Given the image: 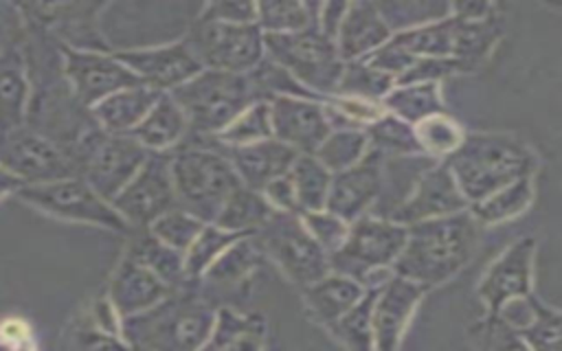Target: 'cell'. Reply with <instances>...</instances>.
<instances>
[{
    "label": "cell",
    "instance_id": "ba28073f",
    "mask_svg": "<svg viewBox=\"0 0 562 351\" xmlns=\"http://www.w3.org/2000/svg\"><path fill=\"white\" fill-rule=\"evenodd\" d=\"M145 149L130 134H108L101 127H94L75 149L72 160L79 169V176L112 204V200L132 182L149 158Z\"/></svg>",
    "mask_w": 562,
    "mask_h": 351
},
{
    "label": "cell",
    "instance_id": "f1b7e54d",
    "mask_svg": "<svg viewBox=\"0 0 562 351\" xmlns=\"http://www.w3.org/2000/svg\"><path fill=\"white\" fill-rule=\"evenodd\" d=\"M382 105L386 112L400 116L402 121L411 123L413 127L422 121L446 114L443 99L439 92V83H408V86H395L384 99Z\"/></svg>",
    "mask_w": 562,
    "mask_h": 351
},
{
    "label": "cell",
    "instance_id": "4dcf8cb0",
    "mask_svg": "<svg viewBox=\"0 0 562 351\" xmlns=\"http://www.w3.org/2000/svg\"><path fill=\"white\" fill-rule=\"evenodd\" d=\"M299 213L323 211L327 206L334 173L312 154H301L290 169Z\"/></svg>",
    "mask_w": 562,
    "mask_h": 351
},
{
    "label": "cell",
    "instance_id": "11a10c76",
    "mask_svg": "<svg viewBox=\"0 0 562 351\" xmlns=\"http://www.w3.org/2000/svg\"><path fill=\"white\" fill-rule=\"evenodd\" d=\"M136 351H140V349H136Z\"/></svg>",
    "mask_w": 562,
    "mask_h": 351
},
{
    "label": "cell",
    "instance_id": "277c9868",
    "mask_svg": "<svg viewBox=\"0 0 562 351\" xmlns=\"http://www.w3.org/2000/svg\"><path fill=\"white\" fill-rule=\"evenodd\" d=\"M125 331L140 351H200L213 333V312L193 294L167 296L154 309L125 318Z\"/></svg>",
    "mask_w": 562,
    "mask_h": 351
},
{
    "label": "cell",
    "instance_id": "83f0119b",
    "mask_svg": "<svg viewBox=\"0 0 562 351\" xmlns=\"http://www.w3.org/2000/svg\"><path fill=\"white\" fill-rule=\"evenodd\" d=\"M367 287L351 276L329 272L321 281L305 287V303L312 314L327 327L342 318L362 296Z\"/></svg>",
    "mask_w": 562,
    "mask_h": 351
},
{
    "label": "cell",
    "instance_id": "603a6c76",
    "mask_svg": "<svg viewBox=\"0 0 562 351\" xmlns=\"http://www.w3.org/2000/svg\"><path fill=\"white\" fill-rule=\"evenodd\" d=\"M393 37L391 26L382 18L375 2H351L340 24L336 46L340 59L360 61L382 48Z\"/></svg>",
    "mask_w": 562,
    "mask_h": 351
},
{
    "label": "cell",
    "instance_id": "c3c4849f",
    "mask_svg": "<svg viewBox=\"0 0 562 351\" xmlns=\"http://www.w3.org/2000/svg\"><path fill=\"white\" fill-rule=\"evenodd\" d=\"M72 351H127L123 342H119L108 331L97 329H79L72 336Z\"/></svg>",
    "mask_w": 562,
    "mask_h": 351
},
{
    "label": "cell",
    "instance_id": "7402d4cb",
    "mask_svg": "<svg viewBox=\"0 0 562 351\" xmlns=\"http://www.w3.org/2000/svg\"><path fill=\"white\" fill-rule=\"evenodd\" d=\"M169 285L143 263L127 257L112 281L110 301L121 318L145 314L169 296Z\"/></svg>",
    "mask_w": 562,
    "mask_h": 351
},
{
    "label": "cell",
    "instance_id": "2e32d148",
    "mask_svg": "<svg viewBox=\"0 0 562 351\" xmlns=\"http://www.w3.org/2000/svg\"><path fill=\"white\" fill-rule=\"evenodd\" d=\"M272 136L299 154H316L331 132L325 105L316 99L277 94L270 101Z\"/></svg>",
    "mask_w": 562,
    "mask_h": 351
},
{
    "label": "cell",
    "instance_id": "5b68a950",
    "mask_svg": "<svg viewBox=\"0 0 562 351\" xmlns=\"http://www.w3.org/2000/svg\"><path fill=\"white\" fill-rule=\"evenodd\" d=\"M171 178L178 208L211 224H215L233 191L241 186L228 158L200 145H187L171 154Z\"/></svg>",
    "mask_w": 562,
    "mask_h": 351
},
{
    "label": "cell",
    "instance_id": "1f68e13d",
    "mask_svg": "<svg viewBox=\"0 0 562 351\" xmlns=\"http://www.w3.org/2000/svg\"><path fill=\"white\" fill-rule=\"evenodd\" d=\"M531 197H533V180L531 176H527L503 186L490 197L472 204L468 211L479 224H501L527 211V206L531 204Z\"/></svg>",
    "mask_w": 562,
    "mask_h": 351
},
{
    "label": "cell",
    "instance_id": "ac0fdd59",
    "mask_svg": "<svg viewBox=\"0 0 562 351\" xmlns=\"http://www.w3.org/2000/svg\"><path fill=\"white\" fill-rule=\"evenodd\" d=\"M382 169L384 154L369 149L360 162L334 173L325 208L349 224L369 215L382 193Z\"/></svg>",
    "mask_w": 562,
    "mask_h": 351
},
{
    "label": "cell",
    "instance_id": "7c38bea8",
    "mask_svg": "<svg viewBox=\"0 0 562 351\" xmlns=\"http://www.w3.org/2000/svg\"><path fill=\"white\" fill-rule=\"evenodd\" d=\"M18 197L64 219L99 224L110 230H127V222L83 178H66L46 184H24Z\"/></svg>",
    "mask_w": 562,
    "mask_h": 351
},
{
    "label": "cell",
    "instance_id": "f907efd6",
    "mask_svg": "<svg viewBox=\"0 0 562 351\" xmlns=\"http://www.w3.org/2000/svg\"><path fill=\"white\" fill-rule=\"evenodd\" d=\"M0 336L4 342L15 347V344H22L29 340V327L18 318H9L0 325Z\"/></svg>",
    "mask_w": 562,
    "mask_h": 351
},
{
    "label": "cell",
    "instance_id": "f6af8a7d",
    "mask_svg": "<svg viewBox=\"0 0 562 351\" xmlns=\"http://www.w3.org/2000/svg\"><path fill=\"white\" fill-rule=\"evenodd\" d=\"M200 15L206 20H217L228 24H257V4L235 2V0L213 2V4H204Z\"/></svg>",
    "mask_w": 562,
    "mask_h": 351
},
{
    "label": "cell",
    "instance_id": "d4e9b609",
    "mask_svg": "<svg viewBox=\"0 0 562 351\" xmlns=\"http://www.w3.org/2000/svg\"><path fill=\"white\" fill-rule=\"evenodd\" d=\"M162 94L165 92L151 90L147 86H136L110 94L108 99L92 105L90 112L103 132L132 134Z\"/></svg>",
    "mask_w": 562,
    "mask_h": 351
},
{
    "label": "cell",
    "instance_id": "7dc6e473",
    "mask_svg": "<svg viewBox=\"0 0 562 351\" xmlns=\"http://www.w3.org/2000/svg\"><path fill=\"white\" fill-rule=\"evenodd\" d=\"M263 197L270 202V206L274 211H283V213H299V204H296V193H294V184L290 178V171L277 180H272L263 191ZM301 215V213H299Z\"/></svg>",
    "mask_w": 562,
    "mask_h": 351
},
{
    "label": "cell",
    "instance_id": "74e56055",
    "mask_svg": "<svg viewBox=\"0 0 562 351\" xmlns=\"http://www.w3.org/2000/svg\"><path fill=\"white\" fill-rule=\"evenodd\" d=\"M395 88V77L369 66L364 59L360 61H347L336 94L342 97H356L364 101H378Z\"/></svg>",
    "mask_w": 562,
    "mask_h": 351
},
{
    "label": "cell",
    "instance_id": "6da1fadb",
    "mask_svg": "<svg viewBox=\"0 0 562 351\" xmlns=\"http://www.w3.org/2000/svg\"><path fill=\"white\" fill-rule=\"evenodd\" d=\"M479 226L470 211L408 226V237L393 265V274L424 287L450 281L470 261Z\"/></svg>",
    "mask_w": 562,
    "mask_h": 351
},
{
    "label": "cell",
    "instance_id": "4fadbf2b",
    "mask_svg": "<svg viewBox=\"0 0 562 351\" xmlns=\"http://www.w3.org/2000/svg\"><path fill=\"white\" fill-rule=\"evenodd\" d=\"M112 206L127 224L138 228L151 226L158 217L178 208L171 178V154L151 151L132 182L112 200Z\"/></svg>",
    "mask_w": 562,
    "mask_h": 351
},
{
    "label": "cell",
    "instance_id": "816d5d0a",
    "mask_svg": "<svg viewBox=\"0 0 562 351\" xmlns=\"http://www.w3.org/2000/svg\"><path fill=\"white\" fill-rule=\"evenodd\" d=\"M2 9V7H0ZM13 29V22L7 18V15H2L0 13V53H2V48L7 50L9 46H7V42H9V37H7V33Z\"/></svg>",
    "mask_w": 562,
    "mask_h": 351
},
{
    "label": "cell",
    "instance_id": "ab89813d",
    "mask_svg": "<svg viewBox=\"0 0 562 351\" xmlns=\"http://www.w3.org/2000/svg\"><path fill=\"white\" fill-rule=\"evenodd\" d=\"M248 237V235H239V233H231L224 230L215 224L204 226V230L198 235V239L191 244V248L184 252V270L187 276H200L204 274L217 259L220 254L235 244L237 239Z\"/></svg>",
    "mask_w": 562,
    "mask_h": 351
},
{
    "label": "cell",
    "instance_id": "60d3db41",
    "mask_svg": "<svg viewBox=\"0 0 562 351\" xmlns=\"http://www.w3.org/2000/svg\"><path fill=\"white\" fill-rule=\"evenodd\" d=\"M259 252H261V248L257 246L255 239L241 237V239H237L235 244H231V246L220 254V259L204 272V276H206L209 281L222 283V285L237 283V281H241V279L257 265Z\"/></svg>",
    "mask_w": 562,
    "mask_h": 351
},
{
    "label": "cell",
    "instance_id": "8fae6325",
    "mask_svg": "<svg viewBox=\"0 0 562 351\" xmlns=\"http://www.w3.org/2000/svg\"><path fill=\"white\" fill-rule=\"evenodd\" d=\"M0 167L26 184H46L79 176L72 158L29 125L0 134Z\"/></svg>",
    "mask_w": 562,
    "mask_h": 351
},
{
    "label": "cell",
    "instance_id": "3957f363",
    "mask_svg": "<svg viewBox=\"0 0 562 351\" xmlns=\"http://www.w3.org/2000/svg\"><path fill=\"white\" fill-rule=\"evenodd\" d=\"M169 94L182 107L193 138L217 136L252 103L266 101L252 70L224 72L204 68Z\"/></svg>",
    "mask_w": 562,
    "mask_h": 351
},
{
    "label": "cell",
    "instance_id": "681fc988",
    "mask_svg": "<svg viewBox=\"0 0 562 351\" xmlns=\"http://www.w3.org/2000/svg\"><path fill=\"white\" fill-rule=\"evenodd\" d=\"M347 9H349V2H325L318 9V29L334 42L338 37V31L347 15Z\"/></svg>",
    "mask_w": 562,
    "mask_h": 351
},
{
    "label": "cell",
    "instance_id": "9c48e42d",
    "mask_svg": "<svg viewBox=\"0 0 562 351\" xmlns=\"http://www.w3.org/2000/svg\"><path fill=\"white\" fill-rule=\"evenodd\" d=\"M184 44L206 70L250 72L266 59L259 24H228L198 15L184 35Z\"/></svg>",
    "mask_w": 562,
    "mask_h": 351
},
{
    "label": "cell",
    "instance_id": "d6a6232c",
    "mask_svg": "<svg viewBox=\"0 0 562 351\" xmlns=\"http://www.w3.org/2000/svg\"><path fill=\"white\" fill-rule=\"evenodd\" d=\"M369 145L371 149H378L386 158H397V156H426L417 132L411 123L402 121L400 116L386 112L382 114L375 123H371L367 129Z\"/></svg>",
    "mask_w": 562,
    "mask_h": 351
},
{
    "label": "cell",
    "instance_id": "ee69618b",
    "mask_svg": "<svg viewBox=\"0 0 562 351\" xmlns=\"http://www.w3.org/2000/svg\"><path fill=\"white\" fill-rule=\"evenodd\" d=\"M301 219H303L305 228L310 230V235L321 244V248L327 254H334L345 244V239L349 235V226H351L349 222L329 213L327 208L301 213Z\"/></svg>",
    "mask_w": 562,
    "mask_h": 351
},
{
    "label": "cell",
    "instance_id": "30bf717a",
    "mask_svg": "<svg viewBox=\"0 0 562 351\" xmlns=\"http://www.w3.org/2000/svg\"><path fill=\"white\" fill-rule=\"evenodd\" d=\"M255 241L296 285L307 287L331 272L329 254L310 235L299 213L274 211Z\"/></svg>",
    "mask_w": 562,
    "mask_h": 351
},
{
    "label": "cell",
    "instance_id": "ffe728a7",
    "mask_svg": "<svg viewBox=\"0 0 562 351\" xmlns=\"http://www.w3.org/2000/svg\"><path fill=\"white\" fill-rule=\"evenodd\" d=\"M428 287L393 274L378 292L371 314L373 351H397L417 303Z\"/></svg>",
    "mask_w": 562,
    "mask_h": 351
},
{
    "label": "cell",
    "instance_id": "836d02e7",
    "mask_svg": "<svg viewBox=\"0 0 562 351\" xmlns=\"http://www.w3.org/2000/svg\"><path fill=\"white\" fill-rule=\"evenodd\" d=\"M127 257H132L134 261L143 263L145 268H149L154 274H158L169 287L171 285H182V281L187 279V270H184V254L169 248L167 244H162L160 239H156L151 233L143 235L134 241V246L130 248Z\"/></svg>",
    "mask_w": 562,
    "mask_h": 351
},
{
    "label": "cell",
    "instance_id": "d590c367",
    "mask_svg": "<svg viewBox=\"0 0 562 351\" xmlns=\"http://www.w3.org/2000/svg\"><path fill=\"white\" fill-rule=\"evenodd\" d=\"M369 149L371 145L364 129H331L314 156L331 173H338L360 162Z\"/></svg>",
    "mask_w": 562,
    "mask_h": 351
},
{
    "label": "cell",
    "instance_id": "7a4b0ae2",
    "mask_svg": "<svg viewBox=\"0 0 562 351\" xmlns=\"http://www.w3.org/2000/svg\"><path fill=\"white\" fill-rule=\"evenodd\" d=\"M468 204H476L503 186L531 176L536 156L507 134H468L461 147L443 160Z\"/></svg>",
    "mask_w": 562,
    "mask_h": 351
},
{
    "label": "cell",
    "instance_id": "b9f144b4",
    "mask_svg": "<svg viewBox=\"0 0 562 351\" xmlns=\"http://www.w3.org/2000/svg\"><path fill=\"white\" fill-rule=\"evenodd\" d=\"M415 132L424 154L435 160L452 156L465 138L457 121H452L448 114H437L422 121L419 125H415Z\"/></svg>",
    "mask_w": 562,
    "mask_h": 351
},
{
    "label": "cell",
    "instance_id": "484cf974",
    "mask_svg": "<svg viewBox=\"0 0 562 351\" xmlns=\"http://www.w3.org/2000/svg\"><path fill=\"white\" fill-rule=\"evenodd\" d=\"M29 112V66L15 50L0 53V134L24 125Z\"/></svg>",
    "mask_w": 562,
    "mask_h": 351
},
{
    "label": "cell",
    "instance_id": "52a82bcc",
    "mask_svg": "<svg viewBox=\"0 0 562 351\" xmlns=\"http://www.w3.org/2000/svg\"><path fill=\"white\" fill-rule=\"evenodd\" d=\"M266 55L285 68L310 92L336 94L345 61L338 46L318 24L296 33H263Z\"/></svg>",
    "mask_w": 562,
    "mask_h": 351
},
{
    "label": "cell",
    "instance_id": "e575fe53",
    "mask_svg": "<svg viewBox=\"0 0 562 351\" xmlns=\"http://www.w3.org/2000/svg\"><path fill=\"white\" fill-rule=\"evenodd\" d=\"M382 285L378 287H367L364 296L329 329L334 336L347 347V351H373V327H371V314H373V303Z\"/></svg>",
    "mask_w": 562,
    "mask_h": 351
},
{
    "label": "cell",
    "instance_id": "5bb4252c",
    "mask_svg": "<svg viewBox=\"0 0 562 351\" xmlns=\"http://www.w3.org/2000/svg\"><path fill=\"white\" fill-rule=\"evenodd\" d=\"M64 53V77L75 97L92 107L114 92L143 86L140 79L114 55L59 46Z\"/></svg>",
    "mask_w": 562,
    "mask_h": 351
},
{
    "label": "cell",
    "instance_id": "d6986e66",
    "mask_svg": "<svg viewBox=\"0 0 562 351\" xmlns=\"http://www.w3.org/2000/svg\"><path fill=\"white\" fill-rule=\"evenodd\" d=\"M536 241L522 237L514 241L485 272L479 296L492 316L501 314L509 303L525 301L531 292V268H533Z\"/></svg>",
    "mask_w": 562,
    "mask_h": 351
},
{
    "label": "cell",
    "instance_id": "44dd1931",
    "mask_svg": "<svg viewBox=\"0 0 562 351\" xmlns=\"http://www.w3.org/2000/svg\"><path fill=\"white\" fill-rule=\"evenodd\" d=\"M198 145V143H189ZM200 147H209L220 151L228 162L233 165L235 173L239 176L244 186H250L255 191H263L272 180L285 176L296 158L301 156L292 147L283 145L277 138H268L255 145H244V147H226L217 143H204Z\"/></svg>",
    "mask_w": 562,
    "mask_h": 351
},
{
    "label": "cell",
    "instance_id": "4316f807",
    "mask_svg": "<svg viewBox=\"0 0 562 351\" xmlns=\"http://www.w3.org/2000/svg\"><path fill=\"white\" fill-rule=\"evenodd\" d=\"M130 136L149 151H165L184 143L189 136V121L173 97L165 92Z\"/></svg>",
    "mask_w": 562,
    "mask_h": 351
},
{
    "label": "cell",
    "instance_id": "f5cc1de1",
    "mask_svg": "<svg viewBox=\"0 0 562 351\" xmlns=\"http://www.w3.org/2000/svg\"><path fill=\"white\" fill-rule=\"evenodd\" d=\"M11 351H35V349H33V347H29L26 342H22V344H15Z\"/></svg>",
    "mask_w": 562,
    "mask_h": 351
},
{
    "label": "cell",
    "instance_id": "cb8c5ba5",
    "mask_svg": "<svg viewBox=\"0 0 562 351\" xmlns=\"http://www.w3.org/2000/svg\"><path fill=\"white\" fill-rule=\"evenodd\" d=\"M33 9L40 11L42 24H50L59 37L64 39V46L77 48V50H97L103 53L108 48V42L103 39V33L97 29L94 13L99 7L94 4H35Z\"/></svg>",
    "mask_w": 562,
    "mask_h": 351
},
{
    "label": "cell",
    "instance_id": "f35d334b",
    "mask_svg": "<svg viewBox=\"0 0 562 351\" xmlns=\"http://www.w3.org/2000/svg\"><path fill=\"white\" fill-rule=\"evenodd\" d=\"M226 147H244L255 145L272 136V121H270V103L257 101L248 110H244L224 132L213 136Z\"/></svg>",
    "mask_w": 562,
    "mask_h": 351
},
{
    "label": "cell",
    "instance_id": "8d00e7d4",
    "mask_svg": "<svg viewBox=\"0 0 562 351\" xmlns=\"http://www.w3.org/2000/svg\"><path fill=\"white\" fill-rule=\"evenodd\" d=\"M257 24L263 33H296L318 24V11L314 13L312 4L292 0L257 2Z\"/></svg>",
    "mask_w": 562,
    "mask_h": 351
},
{
    "label": "cell",
    "instance_id": "9a60e30c",
    "mask_svg": "<svg viewBox=\"0 0 562 351\" xmlns=\"http://www.w3.org/2000/svg\"><path fill=\"white\" fill-rule=\"evenodd\" d=\"M112 55L127 66L143 86L158 92H171L204 70L184 39L151 48L116 50Z\"/></svg>",
    "mask_w": 562,
    "mask_h": 351
},
{
    "label": "cell",
    "instance_id": "f546056e",
    "mask_svg": "<svg viewBox=\"0 0 562 351\" xmlns=\"http://www.w3.org/2000/svg\"><path fill=\"white\" fill-rule=\"evenodd\" d=\"M272 213L274 208L270 206V202L263 197L261 191H255L241 184L226 200L220 217L215 219V226L231 233L250 235V233H257L272 217Z\"/></svg>",
    "mask_w": 562,
    "mask_h": 351
},
{
    "label": "cell",
    "instance_id": "db71d44e",
    "mask_svg": "<svg viewBox=\"0 0 562 351\" xmlns=\"http://www.w3.org/2000/svg\"><path fill=\"white\" fill-rule=\"evenodd\" d=\"M0 351H11V347H0Z\"/></svg>",
    "mask_w": 562,
    "mask_h": 351
},
{
    "label": "cell",
    "instance_id": "7bdbcfd3",
    "mask_svg": "<svg viewBox=\"0 0 562 351\" xmlns=\"http://www.w3.org/2000/svg\"><path fill=\"white\" fill-rule=\"evenodd\" d=\"M204 226L206 224L195 215L182 208H173L151 224V235L162 244H167L169 248L184 254L191 248V244L198 239V235L204 230Z\"/></svg>",
    "mask_w": 562,
    "mask_h": 351
},
{
    "label": "cell",
    "instance_id": "bcb514c9",
    "mask_svg": "<svg viewBox=\"0 0 562 351\" xmlns=\"http://www.w3.org/2000/svg\"><path fill=\"white\" fill-rule=\"evenodd\" d=\"M481 351H529L516 331L509 329V325H503L498 320H492L481 340Z\"/></svg>",
    "mask_w": 562,
    "mask_h": 351
},
{
    "label": "cell",
    "instance_id": "e0dca14e",
    "mask_svg": "<svg viewBox=\"0 0 562 351\" xmlns=\"http://www.w3.org/2000/svg\"><path fill=\"white\" fill-rule=\"evenodd\" d=\"M470 204L461 193L452 171L446 162H435L422 173L408 200L391 215L402 226H413L428 219L450 217L468 211Z\"/></svg>",
    "mask_w": 562,
    "mask_h": 351
},
{
    "label": "cell",
    "instance_id": "8992f818",
    "mask_svg": "<svg viewBox=\"0 0 562 351\" xmlns=\"http://www.w3.org/2000/svg\"><path fill=\"white\" fill-rule=\"evenodd\" d=\"M406 237L408 226L364 215L349 226L345 244L329 254L331 272L351 276L364 287L384 285L393 276V265L404 250Z\"/></svg>",
    "mask_w": 562,
    "mask_h": 351
}]
</instances>
